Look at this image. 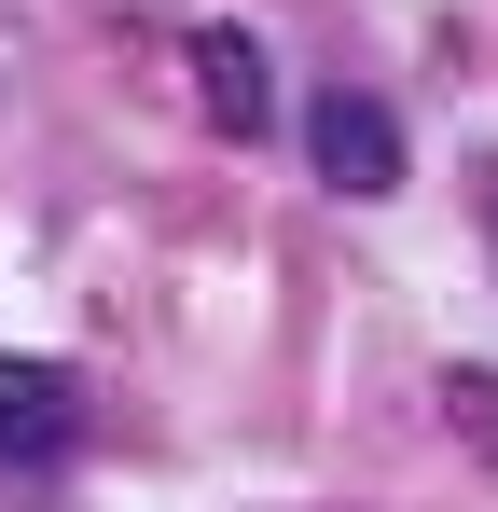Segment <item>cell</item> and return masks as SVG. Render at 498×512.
<instances>
[{"mask_svg": "<svg viewBox=\"0 0 498 512\" xmlns=\"http://www.w3.org/2000/svg\"><path fill=\"white\" fill-rule=\"evenodd\" d=\"M70 443H83V374H56V360H0V485L56 471Z\"/></svg>", "mask_w": 498, "mask_h": 512, "instance_id": "1", "label": "cell"}, {"mask_svg": "<svg viewBox=\"0 0 498 512\" xmlns=\"http://www.w3.org/2000/svg\"><path fill=\"white\" fill-rule=\"evenodd\" d=\"M305 153H319L332 194H388V180H402V125H388L360 84H332L319 111H305Z\"/></svg>", "mask_w": 498, "mask_h": 512, "instance_id": "2", "label": "cell"}, {"mask_svg": "<svg viewBox=\"0 0 498 512\" xmlns=\"http://www.w3.org/2000/svg\"><path fill=\"white\" fill-rule=\"evenodd\" d=\"M194 97H208V125H222V139H263V111H277L263 42H249V28H194Z\"/></svg>", "mask_w": 498, "mask_h": 512, "instance_id": "3", "label": "cell"}, {"mask_svg": "<svg viewBox=\"0 0 498 512\" xmlns=\"http://www.w3.org/2000/svg\"><path fill=\"white\" fill-rule=\"evenodd\" d=\"M443 416H457V443L498 471V374H485V360H457V374H443Z\"/></svg>", "mask_w": 498, "mask_h": 512, "instance_id": "4", "label": "cell"}]
</instances>
